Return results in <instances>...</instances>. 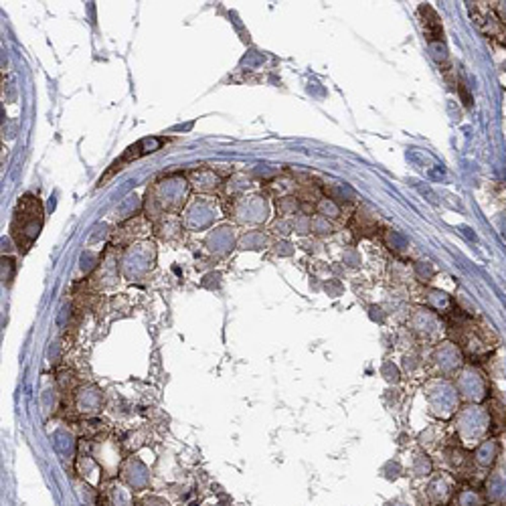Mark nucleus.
Masks as SVG:
<instances>
[{
    "instance_id": "nucleus-2",
    "label": "nucleus",
    "mask_w": 506,
    "mask_h": 506,
    "mask_svg": "<svg viewBox=\"0 0 506 506\" xmlns=\"http://www.w3.org/2000/svg\"><path fill=\"white\" fill-rule=\"evenodd\" d=\"M164 144V138H144V140H140L138 144H134V146H130L128 148L126 152H124V156L120 158V160H116L114 163V166H111V171L103 176V179L100 181L102 184L106 182L111 174L114 173H118V171H122V168L126 166V164H130L132 160H138V158H142V156H146V155H150V152H156L160 146H163Z\"/></svg>"
},
{
    "instance_id": "nucleus-1",
    "label": "nucleus",
    "mask_w": 506,
    "mask_h": 506,
    "mask_svg": "<svg viewBox=\"0 0 506 506\" xmlns=\"http://www.w3.org/2000/svg\"><path fill=\"white\" fill-rule=\"evenodd\" d=\"M21 225H13V233L17 237V244L21 247H29L33 244V239L39 235L43 225V209L41 203L33 197H25L19 203V211H17V219L14 223Z\"/></svg>"
}]
</instances>
